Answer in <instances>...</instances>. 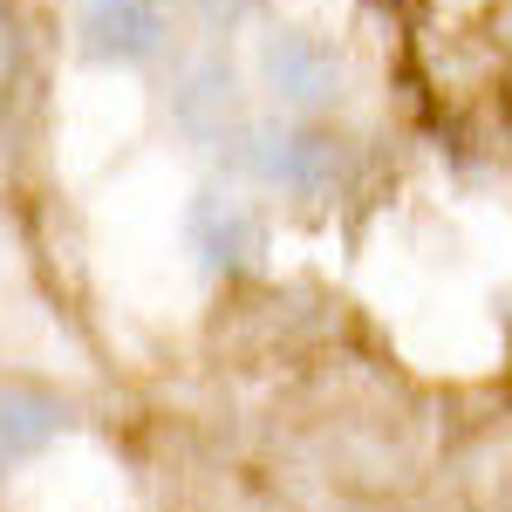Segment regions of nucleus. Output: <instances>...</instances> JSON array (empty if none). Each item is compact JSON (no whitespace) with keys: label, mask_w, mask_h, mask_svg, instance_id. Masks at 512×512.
I'll list each match as a JSON object with an SVG mask.
<instances>
[{"label":"nucleus","mask_w":512,"mask_h":512,"mask_svg":"<svg viewBox=\"0 0 512 512\" xmlns=\"http://www.w3.org/2000/svg\"><path fill=\"white\" fill-rule=\"evenodd\" d=\"M219 164H226L233 178H246V185H260V192L315 205V198H328L342 185L349 144L315 117H280V123H246L233 144L219 151Z\"/></svg>","instance_id":"nucleus-1"},{"label":"nucleus","mask_w":512,"mask_h":512,"mask_svg":"<svg viewBox=\"0 0 512 512\" xmlns=\"http://www.w3.org/2000/svg\"><path fill=\"white\" fill-rule=\"evenodd\" d=\"M253 76L267 89L280 117H321L342 103L349 89V62L328 35H308V28H274L260 35V55H253Z\"/></svg>","instance_id":"nucleus-2"},{"label":"nucleus","mask_w":512,"mask_h":512,"mask_svg":"<svg viewBox=\"0 0 512 512\" xmlns=\"http://www.w3.org/2000/svg\"><path fill=\"white\" fill-rule=\"evenodd\" d=\"M164 110H171V130H178L185 144H198V151H212V158L233 144L246 123H253V117H246V96H239V69L226 62L219 41L178 62Z\"/></svg>","instance_id":"nucleus-3"},{"label":"nucleus","mask_w":512,"mask_h":512,"mask_svg":"<svg viewBox=\"0 0 512 512\" xmlns=\"http://www.w3.org/2000/svg\"><path fill=\"white\" fill-rule=\"evenodd\" d=\"M171 48L164 0H76V55L89 69H151Z\"/></svg>","instance_id":"nucleus-4"},{"label":"nucleus","mask_w":512,"mask_h":512,"mask_svg":"<svg viewBox=\"0 0 512 512\" xmlns=\"http://www.w3.org/2000/svg\"><path fill=\"white\" fill-rule=\"evenodd\" d=\"M185 246L205 274H253L267 253V226L233 185H198L185 198Z\"/></svg>","instance_id":"nucleus-5"},{"label":"nucleus","mask_w":512,"mask_h":512,"mask_svg":"<svg viewBox=\"0 0 512 512\" xmlns=\"http://www.w3.org/2000/svg\"><path fill=\"white\" fill-rule=\"evenodd\" d=\"M69 431V403L41 383H0V472L41 458L55 437Z\"/></svg>","instance_id":"nucleus-6"},{"label":"nucleus","mask_w":512,"mask_h":512,"mask_svg":"<svg viewBox=\"0 0 512 512\" xmlns=\"http://www.w3.org/2000/svg\"><path fill=\"white\" fill-rule=\"evenodd\" d=\"M253 14H260V0H192V21L205 41H233Z\"/></svg>","instance_id":"nucleus-7"},{"label":"nucleus","mask_w":512,"mask_h":512,"mask_svg":"<svg viewBox=\"0 0 512 512\" xmlns=\"http://www.w3.org/2000/svg\"><path fill=\"white\" fill-rule=\"evenodd\" d=\"M14 62H21V28H14V7L0 0V82L14 76Z\"/></svg>","instance_id":"nucleus-8"}]
</instances>
